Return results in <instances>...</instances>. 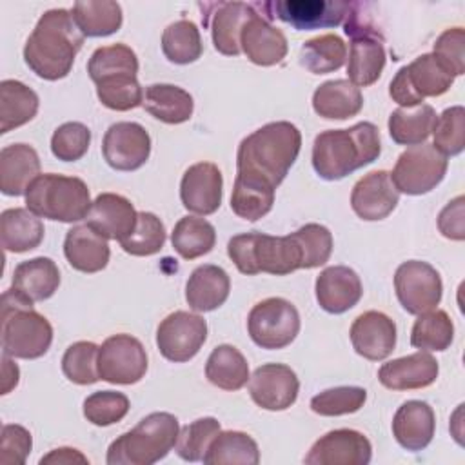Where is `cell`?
Listing matches in <instances>:
<instances>
[{
	"instance_id": "6da1fadb",
	"label": "cell",
	"mask_w": 465,
	"mask_h": 465,
	"mask_svg": "<svg viewBox=\"0 0 465 465\" xmlns=\"http://www.w3.org/2000/svg\"><path fill=\"white\" fill-rule=\"evenodd\" d=\"M302 149L300 129L285 120L269 122L245 136L236 153V176L276 189Z\"/></svg>"
},
{
	"instance_id": "7a4b0ae2",
	"label": "cell",
	"mask_w": 465,
	"mask_h": 465,
	"mask_svg": "<svg viewBox=\"0 0 465 465\" xmlns=\"http://www.w3.org/2000/svg\"><path fill=\"white\" fill-rule=\"evenodd\" d=\"M73 13L67 9L45 11L24 45L27 67L40 78L54 82L65 78L74 64L76 53L84 45Z\"/></svg>"
},
{
	"instance_id": "3957f363",
	"label": "cell",
	"mask_w": 465,
	"mask_h": 465,
	"mask_svg": "<svg viewBox=\"0 0 465 465\" xmlns=\"http://www.w3.org/2000/svg\"><path fill=\"white\" fill-rule=\"evenodd\" d=\"M380 153L378 127L372 122H358L349 129L320 133L312 143V167L320 178L334 182L372 163Z\"/></svg>"
},
{
	"instance_id": "277c9868",
	"label": "cell",
	"mask_w": 465,
	"mask_h": 465,
	"mask_svg": "<svg viewBox=\"0 0 465 465\" xmlns=\"http://www.w3.org/2000/svg\"><path fill=\"white\" fill-rule=\"evenodd\" d=\"M178 418L171 412H151L131 430L120 434L107 449L109 465H153L176 445Z\"/></svg>"
},
{
	"instance_id": "5b68a950",
	"label": "cell",
	"mask_w": 465,
	"mask_h": 465,
	"mask_svg": "<svg viewBox=\"0 0 465 465\" xmlns=\"http://www.w3.org/2000/svg\"><path fill=\"white\" fill-rule=\"evenodd\" d=\"M53 343V327L13 287L2 294V352L11 358H42Z\"/></svg>"
},
{
	"instance_id": "8992f818",
	"label": "cell",
	"mask_w": 465,
	"mask_h": 465,
	"mask_svg": "<svg viewBox=\"0 0 465 465\" xmlns=\"http://www.w3.org/2000/svg\"><path fill=\"white\" fill-rule=\"evenodd\" d=\"M227 254L242 274L260 272L285 276L302 269V251L292 234L271 236L251 231L236 234L227 243Z\"/></svg>"
},
{
	"instance_id": "52a82bcc",
	"label": "cell",
	"mask_w": 465,
	"mask_h": 465,
	"mask_svg": "<svg viewBox=\"0 0 465 465\" xmlns=\"http://www.w3.org/2000/svg\"><path fill=\"white\" fill-rule=\"evenodd\" d=\"M91 203L87 183L76 176L45 173L36 176L25 193V205L31 213L64 223L87 218Z\"/></svg>"
},
{
	"instance_id": "ba28073f",
	"label": "cell",
	"mask_w": 465,
	"mask_h": 465,
	"mask_svg": "<svg viewBox=\"0 0 465 465\" xmlns=\"http://www.w3.org/2000/svg\"><path fill=\"white\" fill-rule=\"evenodd\" d=\"M345 35L351 38L347 74L356 87H367L378 82L385 67L383 35L356 11L352 4L345 18Z\"/></svg>"
},
{
	"instance_id": "9c48e42d",
	"label": "cell",
	"mask_w": 465,
	"mask_h": 465,
	"mask_svg": "<svg viewBox=\"0 0 465 465\" xmlns=\"http://www.w3.org/2000/svg\"><path fill=\"white\" fill-rule=\"evenodd\" d=\"M452 84L454 76L432 53H425L398 69L389 84V94L400 107H412L429 96H441Z\"/></svg>"
},
{
	"instance_id": "30bf717a",
	"label": "cell",
	"mask_w": 465,
	"mask_h": 465,
	"mask_svg": "<svg viewBox=\"0 0 465 465\" xmlns=\"http://www.w3.org/2000/svg\"><path fill=\"white\" fill-rule=\"evenodd\" d=\"M247 332L262 349H283L291 345L300 332L298 309L285 298H265L249 311Z\"/></svg>"
},
{
	"instance_id": "8fae6325",
	"label": "cell",
	"mask_w": 465,
	"mask_h": 465,
	"mask_svg": "<svg viewBox=\"0 0 465 465\" xmlns=\"http://www.w3.org/2000/svg\"><path fill=\"white\" fill-rule=\"evenodd\" d=\"M447 167V156L432 143L411 145L398 156L391 180L398 193L420 196L430 193L445 178Z\"/></svg>"
},
{
	"instance_id": "7c38bea8",
	"label": "cell",
	"mask_w": 465,
	"mask_h": 465,
	"mask_svg": "<svg viewBox=\"0 0 465 465\" xmlns=\"http://www.w3.org/2000/svg\"><path fill=\"white\" fill-rule=\"evenodd\" d=\"M252 5L263 9V16L269 20L278 18L296 31L336 27L347 18L352 7L345 0H271Z\"/></svg>"
},
{
	"instance_id": "4fadbf2b",
	"label": "cell",
	"mask_w": 465,
	"mask_h": 465,
	"mask_svg": "<svg viewBox=\"0 0 465 465\" xmlns=\"http://www.w3.org/2000/svg\"><path fill=\"white\" fill-rule=\"evenodd\" d=\"M147 372V352L131 334L109 336L98 351L100 380L114 385H133Z\"/></svg>"
},
{
	"instance_id": "5bb4252c",
	"label": "cell",
	"mask_w": 465,
	"mask_h": 465,
	"mask_svg": "<svg viewBox=\"0 0 465 465\" xmlns=\"http://www.w3.org/2000/svg\"><path fill=\"white\" fill-rule=\"evenodd\" d=\"M394 289L400 305L409 314H421L441 302L443 283L440 272L427 262L409 260L394 272Z\"/></svg>"
},
{
	"instance_id": "9a60e30c",
	"label": "cell",
	"mask_w": 465,
	"mask_h": 465,
	"mask_svg": "<svg viewBox=\"0 0 465 465\" xmlns=\"http://www.w3.org/2000/svg\"><path fill=\"white\" fill-rule=\"evenodd\" d=\"M207 340V322L194 312L174 311L167 314L156 329V347L160 354L174 363L193 360Z\"/></svg>"
},
{
	"instance_id": "2e32d148",
	"label": "cell",
	"mask_w": 465,
	"mask_h": 465,
	"mask_svg": "<svg viewBox=\"0 0 465 465\" xmlns=\"http://www.w3.org/2000/svg\"><path fill=\"white\" fill-rule=\"evenodd\" d=\"M102 154L114 171H136L149 160L151 136L136 122H116L104 134Z\"/></svg>"
},
{
	"instance_id": "e0dca14e",
	"label": "cell",
	"mask_w": 465,
	"mask_h": 465,
	"mask_svg": "<svg viewBox=\"0 0 465 465\" xmlns=\"http://www.w3.org/2000/svg\"><path fill=\"white\" fill-rule=\"evenodd\" d=\"M372 458L369 438L354 429H334L320 436L303 461L307 465H367Z\"/></svg>"
},
{
	"instance_id": "ac0fdd59",
	"label": "cell",
	"mask_w": 465,
	"mask_h": 465,
	"mask_svg": "<svg viewBox=\"0 0 465 465\" xmlns=\"http://www.w3.org/2000/svg\"><path fill=\"white\" fill-rule=\"evenodd\" d=\"M298 391L300 380L285 363H263L249 378V394L265 411L289 409L296 401Z\"/></svg>"
},
{
	"instance_id": "d6986e66",
	"label": "cell",
	"mask_w": 465,
	"mask_h": 465,
	"mask_svg": "<svg viewBox=\"0 0 465 465\" xmlns=\"http://www.w3.org/2000/svg\"><path fill=\"white\" fill-rule=\"evenodd\" d=\"M223 178L213 162H198L191 165L180 182L182 205L194 214H213L222 205Z\"/></svg>"
},
{
	"instance_id": "ffe728a7",
	"label": "cell",
	"mask_w": 465,
	"mask_h": 465,
	"mask_svg": "<svg viewBox=\"0 0 465 465\" xmlns=\"http://www.w3.org/2000/svg\"><path fill=\"white\" fill-rule=\"evenodd\" d=\"M400 193L396 191L391 173L380 169L361 176L351 193V207L358 218L378 222L387 218L398 205Z\"/></svg>"
},
{
	"instance_id": "44dd1931",
	"label": "cell",
	"mask_w": 465,
	"mask_h": 465,
	"mask_svg": "<svg viewBox=\"0 0 465 465\" xmlns=\"http://www.w3.org/2000/svg\"><path fill=\"white\" fill-rule=\"evenodd\" d=\"M352 349L371 361L385 360L396 347V323L385 312L360 314L349 331Z\"/></svg>"
},
{
	"instance_id": "7402d4cb",
	"label": "cell",
	"mask_w": 465,
	"mask_h": 465,
	"mask_svg": "<svg viewBox=\"0 0 465 465\" xmlns=\"http://www.w3.org/2000/svg\"><path fill=\"white\" fill-rule=\"evenodd\" d=\"M314 292L318 305L325 312L341 314L361 300L363 285L354 269L347 265H331L318 274Z\"/></svg>"
},
{
	"instance_id": "603a6c76",
	"label": "cell",
	"mask_w": 465,
	"mask_h": 465,
	"mask_svg": "<svg viewBox=\"0 0 465 465\" xmlns=\"http://www.w3.org/2000/svg\"><path fill=\"white\" fill-rule=\"evenodd\" d=\"M240 47L243 54L256 65L269 67L280 64L289 51L287 38L271 20L254 13L243 25L240 35Z\"/></svg>"
},
{
	"instance_id": "cb8c5ba5",
	"label": "cell",
	"mask_w": 465,
	"mask_h": 465,
	"mask_svg": "<svg viewBox=\"0 0 465 465\" xmlns=\"http://www.w3.org/2000/svg\"><path fill=\"white\" fill-rule=\"evenodd\" d=\"M440 365L427 351H418L383 363L378 371V380L391 391L423 389L436 381Z\"/></svg>"
},
{
	"instance_id": "d4e9b609",
	"label": "cell",
	"mask_w": 465,
	"mask_h": 465,
	"mask_svg": "<svg viewBox=\"0 0 465 465\" xmlns=\"http://www.w3.org/2000/svg\"><path fill=\"white\" fill-rule=\"evenodd\" d=\"M136 218L138 213L125 196L116 193H102L93 200L85 223L107 240L120 242L133 232Z\"/></svg>"
},
{
	"instance_id": "484cf974",
	"label": "cell",
	"mask_w": 465,
	"mask_h": 465,
	"mask_svg": "<svg viewBox=\"0 0 465 465\" xmlns=\"http://www.w3.org/2000/svg\"><path fill=\"white\" fill-rule=\"evenodd\" d=\"M436 416L432 407L421 400L401 403L392 418L394 440L411 452L423 450L434 436Z\"/></svg>"
},
{
	"instance_id": "4316f807",
	"label": "cell",
	"mask_w": 465,
	"mask_h": 465,
	"mask_svg": "<svg viewBox=\"0 0 465 465\" xmlns=\"http://www.w3.org/2000/svg\"><path fill=\"white\" fill-rule=\"evenodd\" d=\"M64 254L73 269L93 274L107 267L111 249L105 236L96 232L91 225L80 223L67 231Z\"/></svg>"
},
{
	"instance_id": "83f0119b",
	"label": "cell",
	"mask_w": 465,
	"mask_h": 465,
	"mask_svg": "<svg viewBox=\"0 0 465 465\" xmlns=\"http://www.w3.org/2000/svg\"><path fill=\"white\" fill-rule=\"evenodd\" d=\"M40 176V158L29 143H11L0 151V191L5 196H22Z\"/></svg>"
},
{
	"instance_id": "f1b7e54d",
	"label": "cell",
	"mask_w": 465,
	"mask_h": 465,
	"mask_svg": "<svg viewBox=\"0 0 465 465\" xmlns=\"http://www.w3.org/2000/svg\"><path fill=\"white\" fill-rule=\"evenodd\" d=\"M231 292L229 274L213 263L196 267L185 283V300L196 312H209L222 307Z\"/></svg>"
},
{
	"instance_id": "f546056e",
	"label": "cell",
	"mask_w": 465,
	"mask_h": 465,
	"mask_svg": "<svg viewBox=\"0 0 465 465\" xmlns=\"http://www.w3.org/2000/svg\"><path fill=\"white\" fill-rule=\"evenodd\" d=\"M214 13L211 15V38L218 53L225 56H236L242 53L240 35L245 22L256 13L252 4L243 2H218L213 4Z\"/></svg>"
},
{
	"instance_id": "4dcf8cb0",
	"label": "cell",
	"mask_w": 465,
	"mask_h": 465,
	"mask_svg": "<svg viewBox=\"0 0 465 465\" xmlns=\"http://www.w3.org/2000/svg\"><path fill=\"white\" fill-rule=\"evenodd\" d=\"M60 285L58 265L47 256H36L20 262L15 267L11 287L27 302H44L51 298Z\"/></svg>"
},
{
	"instance_id": "1f68e13d",
	"label": "cell",
	"mask_w": 465,
	"mask_h": 465,
	"mask_svg": "<svg viewBox=\"0 0 465 465\" xmlns=\"http://www.w3.org/2000/svg\"><path fill=\"white\" fill-rule=\"evenodd\" d=\"M363 107L360 87L345 78L327 80L312 93V109L325 120H347Z\"/></svg>"
},
{
	"instance_id": "d6a6232c",
	"label": "cell",
	"mask_w": 465,
	"mask_h": 465,
	"mask_svg": "<svg viewBox=\"0 0 465 465\" xmlns=\"http://www.w3.org/2000/svg\"><path fill=\"white\" fill-rule=\"evenodd\" d=\"M40 216L24 207H11L0 214V242L7 252H27L44 240Z\"/></svg>"
},
{
	"instance_id": "836d02e7",
	"label": "cell",
	"mask_w": 465,
	"mask_h": 465,
	"mask_svg": "<svg viewBox=\"0 0 465 465\" xmlns=\"http://www.w3.org/2000/svg\"><path fill=\"white\" fill-rule=\"evenodd\" d=\"M142 107L163 124H183L193 116V96L173 84H153L145 87Z\"/></svg>"
},
{
	"instance_id": "e575fe53",
	"label": "cell",
	"mask_w": 465,
	"mask_h": 465,
	"mask_svg": "<svg viewBox=\"0 0 465 465\" xmlns=\"http://www.w3.org/2000/svg\"><path fill=\"white\" fill-rule=\"evenodd\" d=\"M38 94L20 80L0 82V133L5 134L27 122L38 113Z\"/></svg>"
},
{
	"instance_id": "d590c367",
	"label": "cell",
	"mask_w": 465,
	"mask_h": 465,
	"mask_svg": "<svg viewBox=\"0 0 465 465\" xmlns=\"http://www.w3.org/2000/svg\"><path fill=\"white\" fill-rule=\"evenodd\" d=\"M436 111L429 104L398 107L389 116V134L400 145H420L432 134Z\"/></svg>"
},
{
	"instance_id": "8d00e7d4",
	"label": "cell",
	"mask_w": 465,
	"mask_h": 465,
	"mask_svg": "<svg viewBox=\"0 0 465 465\" xmlns=\"http://www.w3.org/2000/svg\"><path fill=\"white\" fill-rule=\"evenodd\" d=\"M205 378L222 391H240L249 381V363L232 345L223 343L213 349L205 361Z\"/></svg>"
},
{
	"instance_id": "74e56055",
	"label": "cell",
	"mask_w": 465,
	"mask_h": 465,
	"mask_svg": "<svg viewBox=\"0 0 465 465\" xmlns=\"http://www.w3.org/2000/svg\"><path fill=\"white\" fill-rule=\"evenodd\" d=\"M73 18L84 36L100 38L122 27V7L113 0H80L73 4Z\"/></svg>"
},
{
	"instance_id": "f35d334b",
	"label": "cell",
	"mask_w": 465,
	"mask_h": 465,
	"mask_svg": "<svg viewBox=\"0 0 465 465\" xmlns=\"http://www.w3.org/2000/svg\"><path fill=\"white\" fill-rule=\"evenodd\" d=\"M202 461L207 465H223V463L256 465L260 463L258 443L247 432L220 430L211 441Z\"/></svg>"
},
{
	"instance_id": "ab89813d",
	"label": "cell",
	"mask_w": 465,
	"mask_h": 465,
	"mask_svg": "<svg viewBox=\"0 0 465 465\" xmlns=\"http://www.w3.org/2000/svg\"><path fill=\"white\" fill-rule=\"evenodd\" d=\"M347 60L345 42L334 35H320L302 44L300 64L312 74H327L338 71Z\"/></svg>"
},
{
	"instance_id": "60d3db41",
	"label": "cell",
	"mask_w": 465,
	"mask_h": 465,
	"mask_svg": "<svg viewBox=\"0 0 465 465\" xmlns=\"http://www.w3.org/2000/svg\"><path fill=\"white\" fill-rule=\"evenodd\" d=\"M171 243L183 260H196L213 251L216 231L205 218L183 216L171 232Z\"/></svg>"
},
{
	"instance_id": "b9f144b4",
	"label": "cell",
	"mask_w": 465,
	"mask_h": 465,
	"mask_svg": "<svg viewBox=\"0 0 465 465\" xmlns=\"http://www.w3.org/2000/svg\"><path fill=\"white\" fill-rule=\"evenodd\" d=\"M162 51L173 64L185 65L196 62L203 53L202 35L194 22L176 20L162 33Z\"/></svg>"
},
{
	"instance_id": "7bdbcfd3",
	"label": "cell",
	"mask_w": 465,
	"mask_h": 465,
	"mask_svg": "<svg viewBox=\"0 0 465 465\" xmlns=\"http://www.w3.org/2000/svg\"><path fill=\"white\" fill-rule=\"evenodd\" d=\"M454 340V323L441 309L418 314L411 331V345L420 351H445Z\"/></svg>"
},
{
	"instance_id": "ee69618b",
	"label": "cell",
	"mask_w": 465,
	"mask_h": 465,
	"mask_svg": "<svg viewBox=\"0 0 465 465\" xmlns=\"http://www.w3.org/2000/svg\"><path fill=\"white\" fill-rule=\"evenodd\" d=\"M274 191L276 189L269 185H262L236 176L231 194V209L238 218L256 222L272 209Z\"/></svg>"
},
{
	"instance_id": "f6af8a7d",
	"label": "cell",
	"mask_w": 465,
	"mask_h": 465,
	"mask_svg": "<svg viewBox=\"0 0 465 465\" xmlns=\"http://www.w3.org/2000/svg\"><path fill=\"white\" fill-rule=\"evenodd\" d=\"M96 96L107 109L131 111L143 104V89L138 82V74H111L94 82Z\"/></svg>"
},
{
	"instance_id": "bcb514c9",
	"label": "cell",
	"mask_w": 465,
	"mask_h": 465,
	"mask_svg": "<svg viewBox=\"0 0 465 465\" xmlns=\"http://www.w3.org/2000/svg\"><path fill=\"white\" fill-rule=\"evenodd\" d=\"M87 73L93 82L120 73L138 74L136 53L125 44L102 45L93 51L87 62Z\"/></svg>"
},
{
	"instance_id": "7dc6e473",
	"label": "cell",
	"mask_w": 465,
	"mask_h": 465,
	"mask_svg": "<svg viewBox=\"0 0 465 465\" xmlns=\"http://www.w3.org/2000/svg\"><path fill=\"white\" fill-rule=\"evenodd\" d=\"M165 243V227L162 220L147 211H140L131 234L120 240V247L133 256H151L162 251Z\"/></svg>"
},
{
	"instance_id": "c3c4849f",
	"label": "cell",
	"mask_w": 465,
	"mask_h": 465,
	"mask_svg": "<svg viewBox=\"0 0 465 465\" xmlns=\"http://www.w3.org/2000/svg\"><path fill=\"white\" fill-rule=\"evenodd\" d=\"M98 351L93 341H74L62 356L64 376L76 385H91L100 380L98 374Z\"/></svg>"
},
{
	"instance_id": "681fc988",
	"label": "cell",
	"mask_w": 465,
	"mask_h": 465,
	"mask_svg": "<svg viewBox=\"0 0 465 465\" xmlns=\"http://www.w3.org/2000/svg\"><path fill=\"white\" fill-rule=\"evenodd\" d=\"M220 430V421L216 418H198L180 429L174 450L183 461H202L211 441Z\"/></svg>"
},
{
	"instance_id": "f907efd6",
	"label": "cell",
	"mask_w": 465,
	"mask_h": 465,
	"mask_svg": "<svg viewBox=\"0 0 465 465\" xmlns=\"http://www.w3.org/2000/svg\"><path fill=\"white\" fill-rule=\"evenodd\" d=\"M367 400V391L356 385H340L325 389L312 396L311 411L320 416H343L352 414L363 407Z\"/></svg>"
},
{
	"instance_id": "816d5d0a",
	"label": "cell",
	"mask_w": 465,
	"mask_h": 465,
	"mask_svg": "<svg viewBox=\"0 0 465 465\" xmlns=\"http://www.w3.org/2000/svg\"><path fill=\"white\" fill-rule=\"evenodd\" d=\"M434 147L443 156H458L465 149V109L461 105L447 107L432 129Z\"/></svg>"
},
{
	"instance_id": "f5cc1de1",
	"label": "cell",
	"mask_w": 465,
	"mask_h": 465,
	"mask_svg": "<svg viewBox=\"0 0 465 465\" xmlns=\"http://www.w3.org/2000/svg\"><path fill=\"white\" fill-rule=\"evenodd\" d=\"M291 234L302 251V269H314L329 262L332 252V234L325 225L305 223Z\"/></svg>"
},
{
	"instance_id": "db71d44e",
	"label": "cell",
	"mask_w": 465,
	"mask_h": 465,
	"mask_svg": "<svg viewBox=\"0 0 465 465\" xmlns=\"http://www.w3.org/2000/svg\"><path fill=\"white\" fill-rule=\"evenodd\" d=\"M129 398L118 391H96L84 400V416L96 427H109L125 418Z\"/></svg>"
},
{
	"instance_id": "11a10c76",
	"label": "cell",
	"mask_w": 465,
	"mask_h": 465,
	"mask_svg": "<svg viewBox=\"0 0 465 465\" xmlns=\"http://www.w3.org/2000/svg\"><path fill=\"white\" fill-rule=\"evenodd\" d=\"M91 143V131L82 122H65L51 136V153L62 162L80 160Z\"/></svg>"
},
{
	"instance_id": "9f6ffc18",
	"label": "cell",
	"mask_w": 465,
	"mask_h": 465,
	"mask_svg": "<svg viewBox=\"0 0 465 465\" xmlns=\"http://www.w3.org/2000/svg\"><path fill=\"white\" fill-rule=\"evenodd\" d=\"M432 54L456 78L465 73V31L463 27L445 29L434 42Z\"/></svg>"
},
{
	"instance_id": "6f0895ef",
	"label": "cell",
	"mask_w": 465,
	"mask_h": 465,
	"mask_svg": "<svg viewBox=\"0 0 465 465\" xmlns=\"http://www.w3.org/2000/svg\"><path fill=\"white\" fill-rule=\"evenodd\" d=\"M33 447L31 432L16 423H5L0 430V465L25 463Z\"/></svg>"
},
{
	"instance_id": "680465c9",
	"label": "cell",
	"mask_w": 465,
	"mask_h": 465,
	"mask_svg": "<svg viewBox=\"0 0 465 465\" xmlns=\"http://www.w3.org/2000/svg\"><path fill=\"white\" fill-rule=\"evenodd\" d=\"M463 202H465V198L460 194L452 202H449L438 214V229L449 240L461 242L465 238Z\"/></svg>"
},
{
	"instance_id": "91938a15",
	"label": "cell",
	"mask_w": 465,
	"mask_h": 465,
	"mask_svg": "<svg viewBox=\"0 0 465 465\" xmlns=\"http://www.w3.org/2000/svg\"><path fill=\"white\" fill-rule=\"evenodd\" d=\"M53 463V465H71V463H89V460L78 450L71 447L53 449L49 454L40 458V465Z\"/></svg>"
},
{
	"instance_id": "94428289",
	"label": "cell",
	"mask_w": 465,
	"mask_h": 465,
	"mask_svg": "<svg viewBox=\"0 0 465 465\" xmlns=\"http://www.w3.org/2000/svg\"><path fill=\"white\" fill-rule=\"evenodd\" d=\"M20 371L18 365L11 360V356L4 354L2 356V392L0 394H9L11 389L18 385Z\"/></svg>"
}]
</instances>
